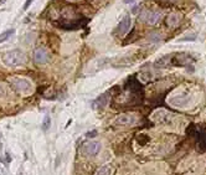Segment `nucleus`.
Returning a JSON list of instances; mask_svg holds the SVG:
<instances>
[{
  "label": "nucleus",
  "mask_w": 206,
  "mask_h": 175,
  "mask_svg": "<svg viewBox=\"0 0 206 175\" xmlns=\"http://www.w3.org/2000/svg\"><path fill=\"white\" fill-rule=\"evenodd\" d=\"M3 62L8 67H19L26 64V55L21 50H11L8 51L3 56Z\"/></svg>",
  "instance_id": "1"
},
{
  "label": "nucleus",
  "mask_w": 206,
  "mask_h": 175,
  "mask_svg": "<svg viewBox=\"0 0 206 175\" xmlns=\"http://www.w3.org/2000/svg\"><path fill=\"white\" fill-rule=\"evenodd\" d=\"M34 2V0H26V3L24 4V10H27L29 9V6L31 5V3Z\"/></svg>",
  "instance_id": "16"
},
{
  "label": "nucleus",
  "mask_w": 206,
  "mask_h": 175,
  "mask_svg": "<svg viewBox=\"0 0 206 175\" xmlns=\"http://www.w3.org/2000/svg\"><path fill=\"white\" fill-rule=\"evenodd\" d=\"M180 19H181V15H179V14H175V13L170 14L168 16V19H167V24H168L169 27H175V26L179 25Z\"/></svg>",
  "instance_id": "9"
},
{
  "label": "nucleus",
  "mask_w": 206,
  "mask_h": 175,
  "mask_svg": "<svg viewBox=\"0 0 206 175\" xmlns=\"http://www.w3.org/2000/svg\"><path fill=\"white\" fill-rule=\"evenodd\" d=\"M50 60V55L48 52L44 48V47H39L34 51V61L37 65H44L46 62H48Z\"/></svg>",
  "instance_id": "5"
},
{
  "label": "nucleus",
  "mask_w": 206,
  "mask_h": 175,
  "mask_svg": "<svg viewBox=\"0 0 206 175\" xmlns=\"http://www.w3.org/2000/svg\"><path fill=\"white\" fill-rule=\"evenodd\" d=\"M159 19H160V13L159 11H144L140 15V20L145 21L149 25H154Z\"/></svg>",
  "instance_id": "7"
},
{
  "label": "nucleus",
  "mask_w": 206,
  "mask_h": 175,
  "mask_svg": "<svg viewBox=\"0 0 206 175\" xmlns=\"http://www.w3.org/2000/svg\"><path fill=\"white\" fill-rule=\"evenodd\" d=\"M6 95V89H5V86L3 83H0V96H5Z\"/></svg>",
  "instance_id": "15"
},
{
  "label": "nucleus",
  "mask_w": 206,
  "mask_h": 175,
  "mask_svg": "<svg viewBox=\"0 0 206 175\" xmlns=\"http://www.w3.org/2000/svg\"><path fill=\"white\" fill-rule=\"evenodd\" d=\"M97 136V130H92V132H88L87 134H86V137L87 138H95Z\"/></svg>",
  "instance_id": "14"
},
{
  "label": "nucleus",
  "mask_w": 206,
  "mask_h": 175,
  "mask_svg": "<svg viewBox=\"0 0 206 175\" xmlns=\"http://www.w3.org/2000/svg\"><path fill=\"white\" fill-rule=\"evenodd\" d=\"M138 11V6H134L133 8V13H137Z\"/></svg>",
  "instance_id": "17"
},
{
  "label": "nucleus",
  "mask_w": 206,
  "mask_h": 175,
  "mask_svg": "<svg viewBox=\"0 0 206 175\" xmlns=\"http://www.w3.org/2000/svg\"><path fill=\"white\" fill-rule=\"evenodd\" d=\"M111 171H112V169H111L109 165H103V167L96 173V175H111Z\"/></svg>",
  "instance_id": "12"
},
{
  "label": "nucleus",
  "mask_w": 206,
  "mask_h": 175,
  "mask_svg": "<svg viewBox=\"0 0 206 175\" xmlns=\"http://www.w3.org/2000/svg\"><path fill=\"white\" fill-rule=\"evenodd\" d=\"M137 120H138V118H137L136 114L127 113V114L117 116L116 119L113 120V126H114V127H128V126L136 124Z\"/></svg>",
  "instance_id": "3"
},
{
  "label": "nucleus",
  "mask_w": 206,
  "mask_h": 175,
  "mask_svg": "<svg viewBox=\"0 0 206 175\" xmlns=\"http://www.w3.org/2000/svg\"><path fill=\"white\" fill-rule=\"evenodd\" d=\"M14 33H15V30L14 29H10V30H6V31H4L3 34H0V42H4V41H6Z\"/></svg>",
  "instance_id": "11"
},
{
  "label": "nucleus",
  "mask_w": 206,
  "mask_h": 175,
  "mask_svg": "<svg viewBox=\"0 0 206 175\" xmlns=\"http://www.w3.org/2000/svg\"><path fill=\"white\" fill-rule=\"evenodd\" d=\"M101 150V143L98 142H88V143H85L83 145V153L87 154V155H97Z\"/></svg>",
  "instance_id": "6"
},
{
  "label": "nucleus",
  "mask_w": 206,
  "mask_h": 175,
  "mask_svg": "<svg viewBox=\"0 0 206 175\" xmlns=\"http://www.w3.org/2000/svg\"><path fill=\"white\" fill-rule=\"evenodd\" d=\"M130 2H133V0H124V3H127V4L130 3Z\"/></svg>",
  "instance_id": "19"
},
{
  "label": "nucleus",
  "mask_w": 206,
  "mask_h": 175,
  "mask_svg": "<svg viewBox=\"0 0 206 175\" xmlns=\"http://www.w3.org/2000/svg\"><path fill=\"white\" fill-rule=\"evenodd\" d=\"M189 102H190L189 93H181V95H176L169 98V103L173 105L174 107H185L189 105Z\"/></svg>",
  "instance_id": "4"
},
{
  "label": "nucleus",
  "mask_w": 206,
  "mask_h": 175,
  "mask_svg": "<svg viewBox=\"0 0 206 175\" xmlns=\"http://www.w3.org/2000/svg\"><path fill=\"white\" fill-rule=\"evenodd\" d=\"M130 25H132L130 16H124V17H123L122 21L119 23V25H118V27H117V30H116V33H117L119 36L126 35V34L129 31Z\"/></svg>",
  "instance_id": "8"
},
{
  "label": "nucleus",
  "mask_w": 206,
  "mask_h": 175,
  "mask_svg": "<svg viewBox=\"0 0 206 175\" xmlns=\"http://www.w3.org/2000/svg\"><path fill=\"white\" fill-rule=\"evenodd\" d=\"M153 36H158V35H155V34H154V35H153ZM150 39H155V40H159V39H160V37H150Z\"/></svg>",
  "instance_id": "18"
},
{
  "label": "nucleus",
  "mask_w": 206,
  "mask_h": 175,
  "mask_svg": "<svg viewBox=\"0 0 206 175\" xmlns=\"http://www.w3.org/2000/svg\"><path fill=\"white\" fill-rule=\"evenodd\" d=\"M50 126H51V118L48 116H46L45 119H44V123H42V130L46 132L50 128Z\"/></svg>",
  "instance_id": "13"
},
{
  "label": "nucleus",
  "mask_w": 206,
  "mask_h": 175,
  "mask_svg": "<svg viewBox=\"0 0 206 175\" xmlns=\"http://www.w3.org/2000/svg\"><path fill=\"white\" fill-rule=\"evenodd\" d=\"M108 93H103L101 97H98L96 101H95V106L97 107V108H105L106 106H107V103H108Z\"/></svg>",
  "instance_id": "10"
},
{
  "label": "nucleus",
  "mask_w": 206,
  "mask_h": 175,
  "mask_svg": "<svg viewBox=\"0 0 206 175\" xmlns=\"http://www.w3.org/2000/svg\"><path fill=\"white\" fill-rule=\"evenodd\" d=\"M10 83H11V86L14 87L15 91H17L19 93H21V95H29V93H31L34 89L33 83L27 78L13 77V78H10Z\"/></svg>",
  "instance_id": "2"
}]
</instances>
